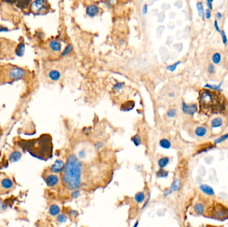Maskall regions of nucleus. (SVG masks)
<instances>
[{
    "mask_svg": "<svg viewBox=\"0 0 228 227\" xmlns=\"http://www.w3.org/2000/svg\"><path fill=\"white\" fill-rule=\"evenodd\" d=\"M17 143L22 150L37 159L46 161L53 157L54 145L50 134H42L38 138L32 139H21Z\"/></svg>",
    "mask_w": 228,
    "mask_h": 227,
    "instance_id": "obj_1",
    "label": "nucleus"
},
{
    "mask_svg": "<svg viewBox=\"0 0 228 227\" xmlns=\"http://www.w3.org/2000/svg\"><path fill=\"white\" fill-rule=\"evenodd\" d=\"M226 99L220 93L210 89H203L200 93L201 111L206 114L223 113L226 110Z\"/></svg>",
    "mask_w": 228,
    "mask_h": 227,
    "instance_id": "obj_2",
    "label": "nucleus"
},
{
    "mask_svg": "<svg viewBox=\"0 0 228 227\" xmlns=\"http://www.w3.org/2000/svg\"><path fill=\"white\" fill-rule=\"evenodd\" d=\"M82 167L81 162L76 155L72 154L69 156L63 170L62 181L69 190L75 191L80 187Z\"/></svg>",
    "mask_w": 228,
    "mask_h": 227,
    "instance_id": "obj_3",
    "label": "nucleus"
},
{
    "mask_svg": "<svg viewBox=\"0 0 228 227\" xmlns=\"http://www.w3.org/2000/svg\"><path fill=\"white\" fill-rule=\"evenodd\" d=\"M28 71L12 64L0 66V84L12 83L15 81L24 79Z\"/></svg>",
    "mask_w": 228,
    "mask_h": 227,
    "instance_id": "obj_4",
    "label": "nucleus"
},
{
    "mask_svg": "<svg viewBox=\"0 0 228 227\" xmlns=\"http://www.w3.org/2000/svg\"><path fill=\"white\" fill-rule=\"evenodd\" d=\"M15 188V183L12 178L7 174H0V195H6L12 191Z\"/></svg>",
    "mask_w": 228,
    "mask_h": 227,
    "instance_id": "obj_5",
    "label": "nucleus"
},
{
    "mask_svg": "<svg viewBox=\"0 0 228 227\" xmlns=\"http://www.w3.org/2000/svg\"><path fill=\"white\" fill-rule=\"evenodd\" d=\"M49 3L47 1L39 0V1L33 2L31 4V11L34 14H41L43 12L49 10Z\"/></svg>",
    "mask_w": 228,
    "mask_h": 227,
    "instance_id": "obj_6",
    "label": "nucleus"
},
{
    "mask_svg": "<svg viewBox=\"0 0 228 227\" xmlns=\"http://www.w3.org/2000/svg\"><path fill=\"white\" fill-rule=\"evenodd\" d=\"M211 216L218 220H224L228 217V209L222 204H217L213 208Z\"/></svg>",
    "mask_w": 228,
    "mask_h": 227,
    "instance_id": "obj_7",
    "label": "nucleus"
},
{
    "mask_svg": "<svg viewBox=\"0 0 228 227\" xmlns=\"http://www.w3.org/2000/svg\"><path fill=\"white\" fill-rule=\"evenodd\" d=\"M44 181L46 182L47 187H54L56 185H58L59 182V178L55 174H50L45 177Z\"/></svg>",
    "mask_w": 228,
    "mask_h": 227,
    "instance_id": "obj_8",
    "label": "nucleus"
},
{
    "mask_svg": "<svg viewBox=\"0 0 228 227\" xmlns=\"http://www.w3.org/2000/svg\"><path fill=\"white\" fill-rule=\"evenodd\" d=\"M181 109L185 114L193 115L194 113H196V112H197V105L194 103L186 104L184 101H183L181 105Z\"/></svg>",
    "mask_w": 228,
    "mask_h": 227,
    "instance_id": "obj_9",
    "label": "nucleus"
},
{
    "mask_svg": "<svg viewBox=\"0 0 228 227\" xmlns=\"http://www.w3.org/2000/svg\"><path fill=\"white\" fill-rule=\"evenodd\" d=\"M65 164L61 159L56 160L55 162L50 167V170L51 173H59L64 170Z\"/></svg>",
    "mask_w": 228,
    "mask_h": 227,
    "instance_id": "obj_10",
    "label": "nucleus"
},
{
    "mask_svg": "<svg viewBox=\"0 0 228 227\" xmlns=\"http://www.w3.org/2000/svg\"><path fill=\"white\" fill-rule=\"evenodd\" d=\"M162 92L164 93V95H166L167 98L175 99L179 95V89L176 86L172 85L171 87H167V89H166V90H163Z\"/></svg>",
    "mask_w": 228,
    "mask_h": 227,
    "instance_id": "obj_11",
    "label": "nucleus"
},
{
    "mask_svg": "<svg viewBox=\"0 0 228 227\" xmlns=\"http://www.w3.org/2000/svg\"><path fill=\"white\" fill-rule=\"evenodd\" d=\"M99 9L98 6L95 4L89 5L86 8V14L89 17H93L99 13Z\"/></svg>",
    "mask_w": 228,
    "mask_h": 227,
    "instance_id": "obj_12",
    "label": "nucleus"
},
{
    "mask_svg": "<svg viewBox=\"0 0 228 227\" xmlns=\"http://www.w3.org/2000/svg\"><path fill=\"white\" fill-rule=\"evenodd\" d=\"M180 187H181L180 181L178 179V178H175V179L172 185H171V187L169 189H167V191L165 193H164V195H165V196L169 195L171 194V192H175V191H179V189H180Z\"/></svg>",
    "mask_w": 228,
    "mask_h": 227,
    "instance_id": "obj_13",
    "label": "nucleus"
},
{
    "mask_svg": "<svg viewBox=\"0 0 228 227\" xmlns=\"http://www.w3.org/2000/svg\"><path fill=\"white\" fill-rule=\"evenodd\" d=\"M193 212L197 215H202L204 214L205 211V204L201 202H197L194 204L193 206Z\"/></svg>",
    "mask_w": 228,
    "mask_h": 227,
    "instance_id": "obj_14",
    "label": "nucleus"
},
{
    "mask_svg": "<svg viewBox=\"0 0 228 227\" xmlns=\"http://www.w3.org/2000/svg\"><path fill=\"white\" fill-rule=\"evenodd\" d=\"M21 157L22 154L20 151H14L10 154L9 157V161L11 163H16L20 161Z\"/></svg>",
    "mask_w": 228,
    "mask_h": 227,
    "instance_id": "obj_15",
    "label": "nucleus"
},
{
    "mask_svg": "<svg viewBox=\"0 0 228 227\" xmlns=\"http://www.w3.org/2000/svg\"><path fill=\"white\" fill-rule=\"evenodd\" d=\"M134 107H135V102L133 101H128L121 106L120 110L123 112H128V111L132 110Z\"/></svg>",
    "mask_w": 228,
    "mask_h": 227,
    "instance_id": "obj_16",
    "label": "nucleus"
},
{
    "mask_svg": "<svg viewBox=\"0 0 228 227\" xmlns=\"http://www.w3.org/2000/svg\"><path fill=\"white\" fill-rule=\"evenodd\" d=\"M200 190L202 191L205 195H209V196H214L215 195V192L210 186L207 185H201L200 186Z\"/></svg>",
    "mask_w": 228,
    "mask_h": 227,
    "instance_id": "obj_17",
    "label": "nucleus"
},
{
    "mask_svg": "<svg viewBox=\"0 0 228 227\" xmlns=\"http://www.w3.org/2000/svg\"><path fill=\"white\" fill-rule=\"evenodd\" d=\"M61 212L60 208L58 205L55 204H51V205L49 208V213L52 217H55V216H58L59 214Z\"/></svg>",
    "mask_w": 228,
    "mask_h": 227,
    "instance_id": "obj_18",
    "label": "nucleus"
},
{
    "mask_svg": "<svg viewBox=\"0 0 228 227\" xmlns=\"http://www.w3.org/2000/svg\"><path fill=\"white\" fill-rule=\"evenodd\" d=\"M207 130L206 127L203 126H200L195 129V135L198 137H204L207 134Z\"/></svg>",
    "mask_w": 228,
    "mask_h": 227,
    "instance_id": "obj_19",
    "label": "nucleus"
},
{
    "mask_svg": "<svg viewBox=\"0 0 228 227\" xmlns=\"http://www.w3.org/2000/svg\"><path fill=\"white\" fill-rule=\"evenodd\" d=\"M50 49L55 52H58L61 50L62 45L57 40H52L50 43Z\"/></svg>",
    "mask_w": 228,
    "mask_h": 227,
    "instance_id": "obj_20",
    "label": "nucleus"
},
{
    "mask_svg": "<svg viewBox=\"0 0 228 227\" xmlns=\"http://www.w3.org/2000/svg\"><path fill=\"white\" fill-rule=\"evenodd\" d=\"M49 77L52 81H58L61 77V73L58 70H51L49 73Z\"/></svg>",
    "mask_w": 228,
    "mask_h": 227,
    "instance_id": "obj_21",
    "label": "nucleus"
},
{
    "mask_svg": "<svg viewBox=\"0 0 228 227\" xmlns=\"http://www.w3.org/2000/svg\"><path fill=\"white\" fill-rule=\"evenodd\" d=\"M25 51V45L24 43H20L16 49V55L19 57H21L24 55Z\"/></svg>",
    "mask_w": 228,
    "mask_h": 227,
    "instance_id": "obj_22",
    "label": "nucleus"
},
{
    "mask_svg": "<svg viewBox=\"0 0 228 227\" xmlns=\"http://www.w3.org/2000/svg\"><path fill=\"white\" fill-rule=\"evenodd\" d=\"M223 125V120L221 117H216L211 122V126L212 128L220 127Z\"/></svg>",
    "mask_w": 228,
    "mask_h": 227,
    "instance_id": "obj_23",
    "label": "nucleus"
},
{
    "mask_svg": "<svg viewBox=\"0 0 228 227\" xmlns=\"http://www.w3.org/2000/svg\"><path fill=\"white\" fill-rule=\"evenodd\" d=\"M196 7L198 11V13H199V16L202 17L203 19H204L205 17V12H204V5H203V3L201 2H199L197 3L196 4Z\"/></svg>",
    "mask_w": 228,
    "mask_h": 227,
    "instance_id": "obj_24",
    "label": "nucleus"
},
{
    "mask_svg": "<svg viewBox=\"0 0 228 227\" xmlns=\"http://www.w3.org/2000/svg\"><path fill=\"white\" fill-rule=\"evenodd\" d=\"M170 163V159L165 157L163 158H161L158 161V165L160 167V169H163L164 167H166Z\"/></svg>",
    "mask_w": 228,
    "mask_h": 227,
    "instance_id": "obj_25",
    "label": "nucleus"
},
{
    "mask_svg": "<svg viewBox=\"0 0 228 227\" xmlns=\"http://www.w3.org/2000/svg\"><path fill=\"white\" fill-rule=\"evenodd\" d=\"M159 145L161 147L166 148V149H168V148H170L171 147V143L168 139H161L159 141Z\"/></svg>",
    "mask_w": 228,
    "mask_h": 227,
    "instance_id": "obj_26",
    "label": "nucleus"
},
{
    "mask_svg": "<svg viewBox=\"0 0 228 227\" xmlns=\"http://www.w3.org/2000/svg\"><path fill=\"white\" fill-rule=\"evenodd\" d=\"M145 196L144 192H138L135 195V200H136V201L138 203H143L145 200Z\"/></svg>",
    "mask_w": 228,
    "mask_h": 227,
    "instance_id": "obj_27",
    "label": "nucleus"
},
{
    "mask_svg": "<svg viewBox=\"0 0 228 227\" xmlns=\"http://www.w3.org/2000/svg\"><path fill=\"white\" fill-rule=\"evenodd\" d=\"M222 83H220L219 85H210V84H206L205 85V87L206 88H208L210 89H211V90H214L215 91H222V89H221V86H222Z\"/></svg>",
    "mask_w": 228,
    "mask_h": 227,
    "instance_id": "obj_28",
    "label": "nucleus"
},
{
    "mask_svg": "<svg viewBox=\"0 0 228 227\" xmlns=\"http://www.w3.org/2000/svg\"><path fill=\"white\" fill-rule=\"evenodd\" d=\"M211 59H212L213 63H214V64H219V63L221 62V59H222L221 55H220V53H215L214 55H213Z\"/></svg>",
    "mask_w": 228,
    "mask_h": 227,
    "instance_id": "obj_29",
    "label": "nucleus"
},
{
    "mask_svg": "<svg viewBox=\"0 0 228 227\" xmlns=\"http://www.w3.org/2000/svg\"><path fill=\"white\" fill-rule=\"evenodd\" d=\"M156 175L158 178H165L168 176V172L163 169H160L159 170L157 171Z\"/></svg>",
    "mask_w": 228,
    "mask_h": 227,
    "instance_id": "obj_30",
    "label": "nucleus"
},
{
    "mask_svg": "<svg viewBox=\"0 0 228 227\" xmlns=\"http://www.w3.org/2000/svg\"><path fill=\"white\" fill-rule=\"evenodd\" d=\"M132 141L133 143V144L136 145V147H138L140 146L141 143V138L138 135H134L132 138Z\"/></svg>",
    "mask_w": 228,
    "mask_h": 227,
    "instance_id": "obj_31",
    "label": "nucleus"
},
{
    "mask_svg": "<svg viewBox=\"0 0 228 227\" xmlns=\"http://www.w3.org/2000/svg\"><path fill=\"white\" fill-rule=\"evenodd\" d=\"M227 139H228V133H226V134H225V135H223L221 136L220 137H219V138L216 139L215 140V141H214V143L215 145L219 144V143H221L223 142L224 141H226Z\"/></svg>",
    "mask_w": 228,
    "mask_h": 227,
    "instance_id": "obj_32",
    "label": "nucleus"
},
{
    "mask_svg": "<svg viewBox=\"0 0 228 227\" xmlns=\"http://www.w3.org/2000/svg\"><path fill=\"white\" fill-rule=\"evenodd\" d=\"M124 85H125V83H123V82H118L117 83H115L114 85V87H113L114 91L118 92L119 91H120L121 89L123 87V86H124Z\"/></svg>",
    "mask_w": 228,
    "mask_h": 227,
    "instance_id": "obj_33",
    "label": "nucleus"
},
{
    "mask_svg": "<svg viewBox=\"0 0 228 227\" xmlns=\"http://www.w3.org/2000/svg\"><path fill=\"white\" fill-rule=\"evenodd\" d=\"M72 49H73V46H72V44H68V46H67L65 48V49L63 50V51L62 52V56H65V55H68L70 53V52L72 51Z\"/></svg>",
    "mask_w": 228,
    "mask_h": 227,
    "instance_id": "obj_34",
    "label": "nucleus"
},
{
    "mask_svg": "<svg viewBox=\"0 0 228 227\" xmlns=\"http://www.w3.org/2000/svg\"><path fill=\"white\" fill-rule=\"evenodd\" d=\"M180 63H181V61H177L176 63H174L173 65H171L167 66V68H166V69H167V70L173 72V71H175V69H176L178 65H179V64H180Z\"/></svg>",
    "mask_w": 228,
    "mask_h": 227,
    "instance_id": "obj_35",
    "label": "nucleus"
},
{
    "mask_svg": "<svg viewBox=\"0 0 228 227\" xmlns=\"http://www.w3.org/2000/svg\"><path fill=\"white\" fill-rule=\"evenodd\" d=\"M67 220H68V217H67L66 215H65L64 214H59V215H58L57 221L59 222H60V223L65 222Z\"/></svg>",
    "mask_w": 228,
    "mask_h": 227,
    "instance_id": "obj_36",
    "label": "nucleus"
},
{
    "mask_svg": "<svg viewBox=\"0 0 228 227\" xmlns=\"http://www.w3.org/2000/svg\"><path fill=\"white\" fill-rule=\"evenodd\" d=\"M167 115L169 118H174L176 115V110L175 109H170L167 112Z\"/></svg>",
    "mask_w": 228,
    "mask_h": 227,
    "instance_id": "obj_37",
    "label": "nucleus"
},
{
    "mask_svg": "<svg viewBox=\"0 0 228 227\" xmlns=\"http://www.w3.org/2000/svg\"><path fill=\"white\" fill-rule=\"evenodd\" d=\"M80 195L81 192L79 190H75V191L72 192V194H71V196H72V197L73 199H77L78 197L80 196Z\"/></svg>",
    "mask_w": 228,
    "mask_h": 227,
    "instance_id": "obj_38",
    "label": "nucleus"
},
{
    "mask_svg": "<svg viewBox=\"0 0 228 227\" xmlns=\"http://www.w3.org/2000/svg\"><path fill=\"white\" fill-rule=\"evenodd\" d=\"M220 33H221V36H222V42H223V44L226 45V44L227 43V36H226V35L225 31H224L223 30H222L221 31H220Z\"/></svg>",
    "mask_w": 228,
    "mask_h": 227,
    "instance_id": "obj_39",
    "label": "nucleus"
},
{
    "mask_svg": "<svg viewBox=\"0 0 228 227\" xmlns=\"http://www.w3.org/2000/svg\"><path fill=\"white\" fill-rule=\"evenodd\" d=\"M29 3H30V2H29V1H28V2H26V1L18 2H17V3H18L17 5H18L19 7H20L21 8H24V7H27V5L29 4Z\"/></svg>",
    "mask_w": 228,
    "mask_h": 227,
    "instance_id": "obj_40",
    "label": "nucleus"
},
{
    "mask_svg": "<svg viewBox=\"0 0 228 227\" xmlns=\"http://www.w3.org/2000/svg\"><path fill=\"white\" fill-rule=\"evenodd\" d=\"M215 71V66L213 65V64H210L208 66L207 68V72L209 73L210 74H212V73H214Z\"/></svg>",
    "mask_w": 228,
    "mask_h": 227,
    "instance_id": "obj_41",
    "label": "nucleus"
},
{
    "mask_svg": "<svg viewBox=\"0 0 228 227\" xmlns=\"http://www.w3.org/2000/svg\"><path fill=\"white\" fill-rule=\"evenodd\" d=\"M78 156H79V157L81 159H84L85 157V156H86V152H85L84 149H82L78 152Z\"/></svg>",
    "mask_w": 228,
    "mask_h": 227,
    "instance_id": "obj_42",
    "label": "nucleus"
},
{
    "mask_svg": "<svg viewBox=\"0 0 228 227\" xmlns=\"http://www.w3.org/2000/svg\"><path fill=\"white\" fill-rule=\"evenodd\" d=\"M205 18H206V19H207V20L210 19L211 16V10H210L209 9H207L206 10H205Z\"/></svg>",
    "mask_w": 228,
    "mask_h": 227,
    "instance_id": "obj_43",
    "label": "nucleus"
},
{
    "mask_svg": "<svg viewBox=\"0 0 228 227\" xmlns=\"http://www.w3.org/2000/svg\"><path fill=\"white\" fill-rule=\"evenodd\" d=\"M214 2V1H210V0H207L206 3H207V6L208 7V8L210 10H211L213 9V6H212V3Z\"/></svg>",
    "mask_w": 228,
    "mask_h": 227,
    "instance_id": "obj_44",
    "label": "nucleus"
},
{
    "mask_svg": "<svg viewBox=\"0 0 228 227\" xmlns=\"http://www.w3.org/2000/svg\"><path fill=\"white\" fill-rule=\"evenodd\" d=\"M103 146V144L102 142H98L95 144V147L96 148H98V149H99V148H102Z\"/></svg>",
    "mask_w": 228,
    "mask_h": 227,
    "instance_id": "obj_45",
    "label": "nucleus"
},
{
    "mask_svg": "<svg viewBox=\"0 0 228 227\" xmlns=\"http://www.w3.org/2000/svg\"><path fill=\"white\" fill-rule=\"evenodd\" d=\"M214 26H215V28L216 29L217 31H218L219 33H220V31H221V30L219 29V25H218V21L217 20H215L214 21Z\"/></svg>",
    "mask_w": 228,
    "mask_h": 227,
    "instance_id": "obj_46",
    "label": "nucleus"
},
{
    "mask_svg": "<svg viewBox=\"0 0 228 227\" xmlns=\"http://www.w3.org/2000/svg\"><path fill=\"white\" fill-rule=\"evenodd\" d=\"M216 17H217V19H218V20H220L222 19V14L221 13H220V12H218V13H216Z\"/></svg>",
    "mask_w": 228,
    "mask_h": 227,
    "instance_id": "obj_47",
    "label": "nucleus"
},
{
    "mask_svg": "<svg viewBox=\"0 0 228 227\" xmlns=\"http://www.w3.org/2000/svg\"><path fill=\"white\" fill-rule=\"evenodd\" d=\"M148 12V5H144L143 8V13L145 14Z\"/></svg>",
    "mask_w": 228,
    "mask_h": 227,
    "instance_id": "obj_48",
    "label": "nucleus"
},
{
    "mask_svg": "<svg viewBox=\"0 0 228 227\" xmlns=\"http://www.w3.org/2000/svg\"><path fill=\"white\" fill-rule=\"evenodd\" d=\"M69 214H70L71 216H77V213L76 211H70V212H69Z\"/></svg>",
    "mask_w": 228,
    "mask_h": 227,
    "instance_id": "obj_49",
    "label": "nucleus"
},
{
    "mask_svg": "<svg viewBox=\"0 0 228 227\" xmlns=\"http://www.w3.org/2000/svg\"><path fill=\"white\" fill-rule=\"evenodd\" d=\"M149 199H150V194H149V195H148V199H147V202H146V203H145L144 204V205L143 208H145V207H146V206H147V204H148V203L149 202Z\"/></svg>",
    "mask_w": 228,
    "mask_h": 227,
    "instance_id": "obj_50",
    "label": "nucleus"
},
{
    "mask_svg": "<svg viewBox=\"0 0 228 227\" xmlns=\"http://www.w3.org/2000/svg\"><path fill=\"white\" fill-rule=\"evenodd\" d=\"M138 225H139V222L137 221L136 223H135V225H134L133 227H137L138 226Z\"/></svg>",
    "mask_w": 228,
    "mask_h": 227,
    "instance_id": "obj_51",
    "label": "nucleus"
},
{
    "mask_svg": "<svg viewBox=\"0 0 228 227\" xmlns=\"http://www.w3.org/2000/svg\"><path fill=\"white\" fill-rule=\"evenodd\" d=\"M209 227H214V226H209Z\"/></svg>",
    "mask_w": 228,
    "mask_h": 227,
    "instance_id": "obj_52",
    "label": "nucleus"
}]
</instances>
